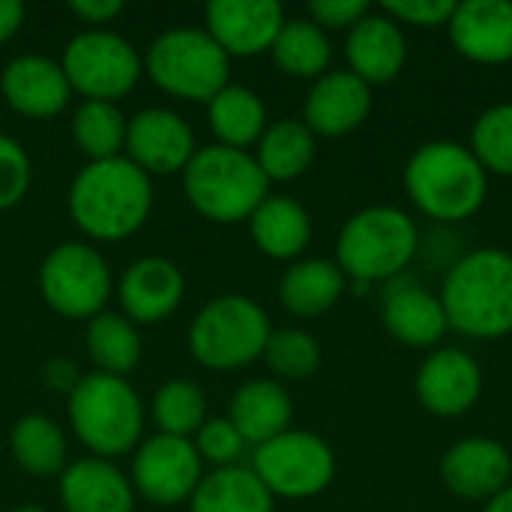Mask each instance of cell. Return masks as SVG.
I'll return each mask as SVG.
<instances>
[{"mask_svg": "<svg viewBox=\"0 0 512 512\" xmlns=\"http://www.w3.org/2000/svg\"><path fill=\"white\" fill-rule=\"evenodd\" d=\"M75 228L96 243H117L144 228L153 210L150 177L126 156L87 162L66 195Z\"/></svg>", "mask_w": 512, "mask_h": 512, "instance_id": "1", "label": "cell"}, {"mask_svg": "<svg viewBox=\"0 0 512 512\" xmlns=\"http://www.w3.org/2000/svg\"><path fill=\"white\" fill-rule=\"evenodd\" d=\"M405 192L423 216L456 225L483 210L489 174L468 144L438 138L411 153L405 165Z\"/></svg>", "mask_w": 512, "mask_h": 512, "instance_id": "2", "label": "cell"}, {"mask_svg": "<svg viewBox=\"0 0 512 512\" xmlns=\"http://www.w3.org/2000/svg\"><path fill=\"white\" fill-rule=\"evenodd\" d=\"M441 303L450 330L495 342L512 333V252L507 249H474L462 255L444 279Z\"/></svg>", "mask_w": 512, "mask_h": 512, "instance_id": "3", "label": "cell"}, {"mask_svg": "<svg viewBox=\"0 0 512 512\" xmlns=\"http://www.w3.org/2000/svg\"><path fill=\"white\" fill-rule=\"evenodd\" d=\"M420 252L414 216L390 204L357 210L336 237V264L354 285L393 282Z\"/></svg>", "mask_w": 512, "mask_h": 512, "instance_id": "4", "label": "cell"}, {"mask_svg": "<svg viewBox=\"0 0 512 512\" xmlns=\"http://www.w3.org/2000/svg\"><path fill=\"white\" fill-rule=\"evenodd\" d=\"M180 180L192 210L216 225L249 222L258 204L270 195V180L255 156L222 144L198 147Z\"/></svg>", "mask_w": 512, "mask_h": 512, "instance_id": "5", "label": "cell"}, {"mask_svg": "<svg viewBox=\"0 0 512 512\" xmlns=\"http://www.w3.org/2000/svg\"><path fill=\"white\" fill-rule=\"evenodd\" d=\"M69 426L99 459L135 453L144 441V405L126 378L90 372L69 393Z\"/></svg>", "mask_w": 512, "mask_h": 512, "instance_id": "6", "label": "cell"}, {"mask_svg": "<svg viewBox=\"0 0 512 512\" xmlns=\"http://www.w3.org/2000/svg\"><path fill=\"white\" fill-rule=\"evenodd\" d=\"M144 72L168 96L207 105L231 84V57L204 27H171L147 45Z\"/></svg>", "mask_w": 512, "mask_h": 512, "instance_id": "7", "label": "cell"}, {"mask_svg": "<svg viewBox=\"0 0 512 512\" xmlns=\"http://www.w3.org/2000/svg\"><path fill=\"white\" fill-rule=\"evenodd\" d=\"M270 333V315L252 297L225 294L204 303L192 318L189 351L204 369L234 372L264 357Z\"/></svg>", "mask_w": 512, "mask_h": 512, "instance_id": "8", "label": "cell"}, {"mask_svg": "<svg viewBox=\"0 0 512 512\" xmlns=\"http://www.w3.org/2000/svg\"><path fill=\"white\" fill-rule=\"evenodd\" d=\"M60 66L72 93L84 96V102H120L144 75V57L138 48L105 27H90L72 36L63 48Z\"/></svg>", "mask_w": 512, "mask_h": 512, "instance_id": "9", "label": "cell"}, {"mask_svg": "<svg viewBox=\"0 0 512 512\" xmlns=\"http://www.w3.org/2000/svg\"><path fill=\"white\" fill-rule=\"evenodd\" d=\"M36 285L51 312L69 321H90L105 312L114 279L96 246L69 240L42 258Z\"/></svg>", "mask_w": 512, "mask_h": 512, "instance_id": "10", "label": "cell"}, {"mask_svg": "<svg viewBox=\"0 0 512 512\" xmlns=\"http://www.w3.org/2000/svg\"><path fill=\"white\" fill-rule=\"evenodd\" d=\"M249 468L273 498L306 501L330 489L336 477V453L321 435L288 429L255 447Z\"/></svg>", "mask_w": 512, "mask_h": 512, "instance_id": "11", "label": "cell"}, {"mask_svg": "<svg viewBox=\"0 0 512 512\" xmlns=\"http://www.w3.org/2000/svg\"><path fill=\"white\" fill-rule=\"evenodd\" d=\"M204 477V462L192 438L150 435L132 453L129 483L135 498H144L150 507H177L192 498Z\"/></svg>", "mask_w": 512, "mask_h": 512, "instance_id": "12", "label": "cell"}, {"mask_svg": "<svg viewBox=\"0 0 512 512\" xmlns=\"http://www.w3.org/2000/svg\"><path fill=\"white\" fill-rule=\"evenodd\" d=\"M195 150L192 126L171 108H141L126 120V159L147 177L183 174Z\"/></svg>", "mask_w": 512, "mask_h": 512, "instance_id": "13", "label": "cell"}, {"mask_svg": "<svg viewBox=\"0 0 512 512\" xmlns=\"http://www.w3.org/2000/svg\"><path fill=\"white\" fill-rule=\"evenodd\" d=\"M414 390L420 405L441 417H465L483 396V369L462 348H435L417 369Z\"/></svg>", "mask_w": 512, "mask_h": 512, "instance_id": "14", "label": "cell"}, {"mask_svg": "<svg viewBox=\"0 0 512 512\" xmlns=\"http://www.w3.org/2000/svg\"><path fill=\"white\" fill-rule=\"evenodd\" d=\"M285 24L276 0H210L204 6V30L228 57H258L273 48Z\"/></svg>", "mask_w": 512, "mask_h": 512, "instance_id": "15", "label": "cell"}, {"mask_svg": "<svg viewBox=\"0 0 512 512\" xmlns=\"http://www.w3.org/2000/svg\"><path fill=\"white\" fill-rule=\"evenodd\" d=\"M441 483L462 501H489L512 483L510 450L495 438H462L441 459Z\"/></svg>", "mask_w": 512, "mask_h": 512, "instance_id": "16", "label": "cell"}, {"mask_svg": "<svg viewBox=\"0 0 512 512\" xmlns=\"http://www.w3.org/2000/svg\"><path fill=\"white\" fill-rule=\"evenodd\" d=\"M0 93L6 105L30 120H48L66 111L72 87L60 60L42 54H18L0 72Z\"/></svg>", "mask_w": 512, "mask_h": 512, "instance_id": "17", "label": "cell"}, {"mask_svg": "<svg viewBox=\"0 0 512 512\" xmlns=\"http://www.w3.org/2000/svg\"><path fill=\"white\" fill-rule=\"evenodd\" d=\"M372 114V87L348 69L324 72L312 81L303 102V123L318 138H342L360 129Z\"/></svg>", "mask_w": 512, "mask_h": 512, "instance_id": "18", "label": "cell"}, {"mask_svg": "<svg viewBox=\"0 0 512 512\" xmlns=\"http://www.w3.org/2000/svg\"><path fill=\"white\" fill-rule=\"evenodd\" d=\"M117 297L132 324H159L180 309L186 297V276L171 258L147 255L126 267Z\"/></svg>", "mask_w": 512, "mask_h": 512, "instance_id": "19", "label": "cell"}, {"mask_svg": "<svg viewBox=\"0 0 512 512\" xmlns=\"http://www.w3.org/2000/svg\"><path fill=\"white\" fill-rule=\"evenodd\" d=\"M447 33L453 48L480 66H504L512 60L510 0H465L456 3Z\"/></svg>", "mask_w": 512, "mask_h": 512, "instance_id": "20", "label": "cell"}, {"mask_svg": "<svg viewBox=\"0 0 512 512\" xmlns=\"http://www.w3.org/2000/svg\"><path fill=\"white\" fill-rule=\"evenodd\" d=\"M384 330L408 348H438L450 333V321L438 294L414 279H393L381 303Z\"/></svg>", "mask_w": 512, "mask_h": 512, "instance_id": "21", "label": "cell"}, {"mask_svg": "<svg viewBox=\"0 0 512 512\" xmlns=\"http://www.w3.org/2000/svg\"><path fill=\"white\" fill-rule=\"evenodd\" d=\"M345 60H348V72H354L369 87L390 84L393 78H399L408 60L405 30L387 12L372 9L348 30Z\"/></svg>", "mask_w": 512, "mask_h": 512, "instance_id": "22", "label": "cell"}, {"mask_svg": "<svg viewBox=\"0 0 512 512\" xmlns=\"http://www.w3.org/2000/svg\"><path fill=\"white\" fill-rule=\"evenodd\" d=\"M63 512H132L135 489L111 459L87 456L66 465L57 483Z\"/></svg>", "mask_w": 512, "mask_h": 512, "instance_id": "23", "label": "cell"}, {"mask_svg": "<svg viewBox=\"0 0 512 512\" xmlns=\"http://www.w3.org/2000/svg\"><path fill=\"white\" fill-rule=\"evenodd\" d=\"M249 237L273 261H300L312 240V216L297 198L267 195L249 216Z\"/></svg>", "mask_w": 512, "mask_h": 512, "instance_id": "24", "label": "cell"}, {"mask_svg": "<svg viewBox=\"0 0 512 512\" xmlns=\"http://www.w3.org/2000/svg\"><path fill=\"white\" fill-rule=\"evenodd\" d=\"M228 420L243 435V441L255 450V447H261V444H267V441H273L291 429L294 402L279 381L258 378V381L243 384L234 393L231 408H228Z\"/></svg>", "mask_w": 512, "mask_h": 512, "instance_id": "25", "label": "cell"}, {"mask_svg": "<svg viewBox=\"0 0 512 512\" xmlns=\"http://www.w3.org/2000/svg\"><path fill=\"white\" fill-rule=\"evenodd\" d=\"M345 291L348 279L330 258H300L279 279V303L294 318L327 315Z\"/></svg>", "mask_w": 512, "mask_h": 512, "instance_id": "26", "label": "cell"}, {"mask_svg": "<svg viewBox=\"0 0 512 512\" xmlns=\"http://www.w3.org/2000/svg\"><path fill=\"white\" fill-rule=\"evenodd\" d=\"M252 156L270 183H288L312 168L318 156V138L300 117H282L264 129Z\"/></svg>", "mask_w": 512, "mask_h": 512, "instance_id": "27", "label": "cell"}, {"mask_svg": "<svg viewBox=\"0 0 512 512\" xmlns=\"http://www.w3.org/2000/svg\"><path fill=\"white\" fill-rule=\"evenodd\" d=\"M207 123L216 141L234 150L255 147L264 129L270 126L264 99L243 84H228L207 102Z\"/></svg>", "mask_w": 512, "mask_h": 512, "instance_id": "28", "label": "cell"}, {"mask_svg": "<svg viewBox=\"0 0 512 512\" xmlns=\"http://www.w3.org/2000/svg\"><path fill=\"white\" fill-rule=\"evenodd\" d=\"M273 495L252 468H213L189 498V512H273Z\"/></svg>", "mask_w": 512, "mask_h": 512, "instance_id": "29", "label": "cell"}, {"mask_svg": "<svg viewBox=\"0 0 512 512\" xmlns=\"http://www.w3.org/2000/svg\"><path fill=\"white\" fill-rule=\"evenodd\" d=\"M9 453L15 465L33 477H60L69 465L66 432L45 414H27L12 426Z\"/></svg>", "mask_w": 512, "mask_h": 512, "instance_id": "30", "label": "cell"}, {"mask_svg": "<svg viewBox=\"0 0 512 512\" xmlns=\"http://www.w3.org/2000/svg\"><path fill=\"white\" fill-rule=\"evenodd\" d=\"M84 348L96 372L126 378L141 363L144 342L138 324H132L123 312H99L87 321Z\"/></svg>", "mask_w": 512, "mask_h": 512, "instance_id": "31", "label": "cell"}, {"mask_svg": "<svg viewBox=\"0 0 512 512\" xmlns=\"http://www.w3.org/2000/svg\"><path fill=\"white\" fill-rule=\"evenodd\" d=\"M270 57L285 75L318 81L324 72H330L333 45L327 30H321L312 18H285Z\"/></svg>", "mask_w": 512, "mask_h": 512, "instance_id": "32", "label": "cell"}, {"mask_svg": "<svg viewBox=\"0 0 512 512\" xmlns=\"http://www.w3.org/2000/svg\"><path fill=\"white\" fill-rule=\"evenodd\" d=\"M72 141L90 162L123 156L126 117L117 102H81L72 114Z\"/></svg>", "mask_w": 512, "mask_h": 512, "instance_id": "33", "label": "cell"}, {"mask_svg": "<svg viewBox=\"0 0 512 512\" xmlns=\"http://www.w3.org/2000/svg\"><path fill=\"white\" fill-rule=\"evenodd\" d=\"M150 414H153L159 435L195 438V432L207 420V399L195 381L174 378L156 390V396L150 402Z\"/></svg>", "mask_w": 512, "mask_h": 512, "instance_id": "34", "label": "cell"}, {"mask_svg": "<svg viewBox=\"0 0 512 512\" xmlns=\"http://www.w3.org/2000/svg\"><path fill=\"white\" fill-rule=\"evenodd\" d=\"M468 147L486 174L512 177V102L492 105L474 120Z\"/></svg>", "mask_w": 512, "mask_h": 512, "instance_id": "35", "label": "cell"}, {"mask_svg": "<svg viewBox=\"0 0 512 512\" xmlns=\"http://www.w3.org/2000/svg\"><path fill=\"white\" fill-rule=\"evenodd\" d=\"M264 363L282 381H306L321 366V345L312 333L300 327H282L270 333Z\"/></svg>", "mask_w": 512, "mask_h": 512, "instance_id": "36", "label": "cell"}, {"mask_svg": "<svg viewBox=\"0 0 512 512\" xmlns=\"http://www.w3.org/2000/svg\"><path fill=\"white\" fill-rule=\"evenodd\" d=\"M192 444H195L201 462H210L213 468H234V465H240V459H243V453L249 447L228 417L204 420V426L195 432Z\"/></svg>", "mask_w": 512, "mask_h": 512, "instance_id": "37", "label": "cell"}, {"mask_svg": "<svg viewBox=\"0 0 512 512\" xmlns=\"http://www.w3.org/2000/svg\"><path fill=\"white\" fill-rule=\"evenodd\" d=\"M30 177L33 168L27 150L12 135L0 132V213L24 201L30 189Z\"/></svg>", "mask_w": 512, "mask_h": 512, "instance_id": "38", "label": "cell"}, {"mask_svg": "<svg viewBox=\"0 0 512 512\" xmlns=\"http://www.w3.org/2000/svg\"><path fill=\"white\" fill-rule=\"evenodd\" d=\"M456 3L453 0H387L381 12H387L399 27H447Z\"/></svg>", "mask_w": 512, "mask_h": 512, "instance_id": "39", "label": "cell"}, {"mask_svg": "<svg viewBox=\"0 0 512 512\" xmlns=\"http://www.w3.org/2000/svg\"><path fill=\"white\" fill-rule=\"evenodd\" d=\"M369 12H372V6L366 0H315V3H309V18L321 30H351Z\"/></svg>", "mask_w": 512, "mask_h": 512, "instance_id": "40", "label": "cell"}, {"mask_svg": "<svg viewBox=\"0 0 512 512\" xmlns=\"http://www.w3.org/2000/svg\"><path fill=\"white\" fill-rule=\"evenodd\" d=\"M69 12L78 15L84 24H93V30H96L123 12V0H72Z\"/></svg>", "mask_w": 512, "mask_h": 512, "instance_id": "41", "label": "cell"}, {"mask_svg": "<svg viewBox=\"0 0 512 512\" xmlns=\"http://www.w3.org/2000/svg\"><path fill=\"white\" fill-rule=\"evenodd\" d=\"M24 24V3L0 0V45H6Z\"/></svg>", "mask_w": 512, "mask_h": 512, "instance_id": "42", "label": "cell"}, {"mask_svg": "<svg viewBox=\"0 0 512 512\" xmlns=\"http://www.w3.org/2000/svg\"><path fill=\"white\" fill-rule=\"evenodd\" d=\"M45 375H48V384H54V387H66L69 393H72V387L78 384L75 369H72L66 360H54V363H48Z\"/></svg>", "mask_w": 512, "mask_h": 512, "instance_id": "43", "label": "cell"}, {"mask_svg": "<svg viewBox=\"0 0 512 512\" xmlns=\"http://www.w3.org/2000/svg\"><path fill=\"white\" fill-rule=\"evenodd\" d=\"M483 512H512V483L504 492H498L495 498H489Z\"/></svg>", "mask_w": 512, "mask_h": 512, "instance_id": "44", "label": "cell"}, {"mask_svg": "<svg viewBox=\"0 0 512 512\" xmlns=\"http://www.w3.org/2000/svg\"><path fill=\"white\" fill-rule=\"evenodd\" d=\"M12 512H48V510H42V507H33V504H24V507H15Z\"/></svg>", "mask_w": 512, "mask_h": 512, "instance_id": "45", "label": "cell"}]
</instances>
